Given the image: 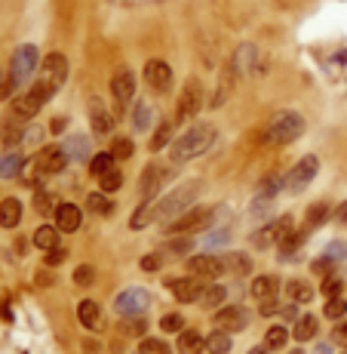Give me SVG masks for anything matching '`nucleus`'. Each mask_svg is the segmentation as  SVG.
<instances>
[{
  "instance_id": "obj_1",
  "label": "nucleus",
  "mask_w": 347,
  "mask_h": 354,
  "mask_svg": "<svg viewBox=\"0 0 347 354\" xmlns=\"http://www.w3.org/2000/svg\"><path fill=\"white\" fill-rule=\"evenodd\" d=\"M40 68V56L34 44H22L10 59V68H6V77L0 80V99H10L12 93H22L25 84L37 74Z\"/></svg>"
},
{
  "instance_id": "obj_2",
  "label": "nucleus",
  "mask_w": 347,
  "mask_h": 354,
  "mask_svg": "<svg viewBox=\"0 0 347 354\" xmlns=\"http://www.w3.org/2000/svg\"><path fill=\"white\" fill-rule=\"evenodd\" d=\"M212 142H215V127L212 124H197L172 142L169 158H172V163L194 160V158H200V154H206L209 148H212Z\"/></svg>"
},
{
  "instance_id": "obj_3",
  "label": "nucleus",
  "mask_w": 347,
  "mask_h": 354,
  "mask_svg": "<svg viewBox=\"0 0 347 354\" xmlns=\"http://www.w3.org/2000/svg\"><path fill=\"white\" fill-rule=\"evenodd\" d=\"M59 90H52L50 84H43V80H37L34 86H28V90H22L16 99H12L10 105V118L12 120H22V124H28L31 118H37V111L46 105L52 96H56Z\"/></svg>"
},
{
  "instance_id": "obj_4",
  "label": "nucleus",
  "mask_w": 347,
  "mask_h": 354,
  "mask_svg": "<svg viewBox=\"0 0 347 354\" xmlns=\"http://www.w3.org/2000/svg\"><path fill=\"white\" fill-rule=\"evenodd\" d=\"M197 194H200V182H185V185H179L166 197H160V201L154 203V222L166 219V216H181L190 203L197 201Z\"/></svg>"
},
{
  "instance_id": "obj_5",
  "label": "nucleus",
  "mask_w": 347,
  "mask_h": 354,
  "mask_svg": "<svg viewBox=\"0 0 347 354\" xmlns=\"http://www.w3.org/2000/svg\"><path fill=\"white\" fill-rule=\"evenodd\" d=\"M304 133V118L298 111H280L268 124V142L274 145H289Z\"/></svg>"
},
{
  "instance_id": "obj_6",
  "label": "nucleus",
  "mask_w": 347,
  "mask_h": 354,
  "mask_svg": "<svg viewBox=\"0 0 347 354\" xmlns=\"http://www.w3.org/2000/svg\"><path fill=\"white\" fill-rule=\"evenodd\" d=\"M317 169H319V158H314V154L301 158V160L295 163V167L289 169V176L283 179V192H289V194H301L304 188H308L310 182H314Z\"/></svg>"
},
{
  "instance_id": "obj_7",
  "label": "nucleus",
  "mask_w": 347,
  "mask_h": 354,
  "mask_svg": "<svg viewBox=\"0 0 347 354\" xmlns=\"http://www.w3.org/2000/svg\"><path fill=\"white\" fill-rule=\"evenodd\" d=\"M203 108V86L200 80H188L185 90L179 93V102H175V124H185V120H194Z\"/></svg>"
},
{
  "instance_id": "obj_8",
  "label": "nucleus",
  "mask_w": 347,
  "mask_h": 354,
  "mask_svg": "<svg viewBox=\"0 0 347 354\" xmlns=\"http://www.w3.org/2000/svg\"><path fill=\"white\" fill-rule=\"evenodd\" d=\"M212 219H215L212 207H197V209H188L181 219L169 222L166 231L169 234H194V231H203V228L212 225Z\"/></svg>"
},
{
  "instance_id": "obj_9",
  "label": "nucleus",
  "mask_w": 347,
  "mask_h": 354,
  "mask_svg": "<svg viewBox=\"0 0 347 354\" xmlns=\"http://www.w3.org/2000/svg\"><path fill=\"white\" fill-rule=\"evenodd\" d=\"M148 302H151L148 290L129 287V290H123L117 299H114V308H117V315L123 317V321H132V317H141V311H148Z\"/></svg>"
},
{
  "instance_id": "obj_10",
  "label": "nucleus",
  "mask_w": 347,
  "mask_h": 354,
  "mask_svg": "<svg viewBox=\"0 0 347 354\" xmlns=\"http://www.w3.org/2000/svg\"><path fill=\"white\" fill-rule=\"evenodd\" d=\"M34 179H40V176H56V173H62V169L68 167V158H65V151H62V145H52V148H43V151L34 158Z\"/></svg>"
},
{
  "instance_id": "obj_11",
  "label": "nucleus",
  "mask_w": 347,
  "mask_h": 354,
  "mask_svg": "<svg viewBox=\"0 0 347 354\" xmlns=\"http://www.w3.org/2000/svg\"><path fill=\"white\" fill-rule=\"evenodd\" d=\"M292 228H295V219H292V216H280L277 222H270V225H264L261 231H255L252 243H255L258 250L270 247V243H277V247H280V241H283L286 234H289Z\"/></svg>"
},
{
  "instance_id": "obj_12",
  "label": "nucleus",
  "mask_w": 347,
  "mask_h": 354,
  "mask_svg": "<svg viewBox=\"0 0 347 354\" xmlns=\"http://www.w3.org/2000/svg\"><path fill=\"white\" fill-rule=\"evenodd\" d=\"M169 290H172V296L179 299L181 305H190V302H200V296H203V277H194V274H188V277H172V281L166 283Z\"/></svg>"
},
{
  "instance_id": "obj_13",
  "label": "nucleus",
  "mask_w": 347,
  "mask_h": 354,
  "mask_svg": "<svg viewBox=\"0 0 347 354\" xmlns=\"http://www.w3.org/2000/svg\"><path fill=\"white\" fill-rule=\"evenodd\" d=\"M169 169L166 167H160V163H148V169L141 173V182H139V192L145 201H151V197H157L163 192V185L169 182Z\"/></svg>"
},
{
  "instance_id": "obj_14",
  "label": "nucleus",
  "mask_w": 347,
  "mask_h": 354,
  "mask_svg": "<svg viewBox=\"0 0 347 354\" xmlns=\"http://www.w3.org/2000/svg\"><path fill=\"white\" fill-rule=\"evenodd\" d=\"M65 77H68V59L62 53H50V56L40 62V80L50 84L52 90H59V86L65 84Z\"/></svg>"
},
{
  "instance_id": "obj_15",
  "label": "nucleus",
  "mask_w": 347,
  "mask_h": 354,
  "mask_svg": "<svg viewBox=\"0 0 347 354\" xmlns=\"http://www.w3.org/2000/svg\"><path fill=\"white\" fill-rule=\"evenodd\" d=\"M249 324V311L240 308V305H221L219 315H215V330H224V333H240L246 330Z\"/></svg>"
},
{
  "instance_id": "obj_16",
  "label": "nucleus",
  "mask_w": 347,
  "mask_h": 354,
  "mask_svg": "<svg viewBox=\"0 0 347 354\" xmlns=\"http://www.w3.org/2000/svg\"><path fill=\"white\" fill-rule=\"evenodd\" d=\"M145 84L151 86L154 93H169L172 90V68H169L163 59H151L145 65Z\"/></svg>"
},
{
  "instance_id": "obj_17",
  "label": "nucleus",
  "mask_w": 347,
  "mask_h": 354,
  "mask_svg": "<svg viewBox=\"0 0 347 354\" xmlns=\"http://www.w3.org/2000/svg\"><path fill=\"white\" fill-rule=\"evenodd\" d=\"M280 188H283V179H280V176H268V179L258 185V192H255V197H252V213H255V216L268 213L270 203H274V197L280 194Z\"/></svg>"
},
{
  "instance_id": "obj_18",
  "label": "nucleus",
  "mask_w": 347,
  "mask_h": 354,
  "mask_svg": "<svg viewBox=\"0 0 347 354\" xmlns=\"http://www.w3.org/2000/svg\"><path fill=\"white\" fill-rule=\"evenodd\" d=\"M188 268H190V274L194 277H203V281H212V277H219L224 274V259H215V256H206V253H200V256H194L188 262Z\"/></svg>"
},
{
  "instance_id": "obj_19",
  "label": "nucleus",
  "mask_w": 347,
  "mask_h": 354,
  "mask_svg": "<svg viewBox=\"0 0 347 354\" xmlns=\"http://www.w3.org/2000/svg\"><path fill=\"white\" fill-rule=\"evenodd\" d=\"M111 93H114V102H117L120 108H123L126 102L135 96V77H132V71H129V68H120V71H114Z\"/></svg>"
},
{
  "instance_id": "obj_20",
  "label": "nucleus",
  "mask_w": 347,
  "mask_h": 354,
  "mask_svg": "<svg viewBox=\"0 0 347 354\" xmlns=\"http://www.w3.org/2000/svg\"><path fill=\"white\" fill-rule=\"evenodd\" d=\"M52 216H56V228L65 231V234H74V231L83 225V213H80V207H74V203H59Z\"/></svg>"
},
{
  "instance_id": "obj_21",
  "label": "nucleus",
  "mask_w": 347,
  "mask_h": 354,
  "mask_svg": "<svg viewBox=\"0 0 347 354\" xmlns=\"http://www.w3.org/2000/svg\"><path fill=\"white\" fill-rule=\"evenodd\" d=\"M90 124H92V133L99 136H108L114 129V118L108 114V108L99 99H90Z\"/></svg>"
},
{
  "instance_id": "obj_22",
  "label": "nucleus",
  "mask_w": 347,
  "mask_h": 354,
  "mask_svg": "<svg viewBox=\"0 0 347 354\" xmlns=\"http://www.w3.org/2000/svg\"><path fill=\"white\" fill-rule=\"evenodd\" d=\"M19 222H22V201L3 197L0 201V228H16Z\"/></svg>"
},
{
  "instance_id": "obj_23",
  "label": "nucleus",
  "mask_w": 347,
  "mask_h": 354,
  "mask_svg": "<svg viewBox=\"0 0 347 354\" xmlns=\"http://www.w3.org/2000/svg\"><path fill=\"white\" fill-rule=\"evenodd\" d=\"M77 321L86 326V330H99L101 326V308L99 302H92V299H83V302L77 305Z\"/></svg>"
},
{
  "instance_id": "obj_24",
  "label": "nucleus",
  "mask_w": 347,
  "mask_h": 354,
  "mask_svg": "<svg viewBox=\"0 0 347 354\" xmlns=\"http://www.w3.org/2000/svg\"><path fill=\"white\" fill-rule=\"evenodd\" d=\"M62 151H65L68 163H71V160H83L86 154H90V139H86V136H71V139L62 142Z\"/></svg>"
},
{
  "instance_id": "obj_25",
  "label": "nucleus",
  "mask_w": 347,
  "mask_h": 354,
  "mask_svg": "<svg viewBox=\"0 0 347 354\" xmlns=\"http://www.w3.org/2000/svg\"><path fill=\"white\" fill-rule=\"evenodd\" d=\"M277 287H280V281H277L274 274H261L252 281V296L258 302H264V299H274L277 296Z\"/></svg>"
},
{
  "instance_id": "obj_26",
  "label": "nucleus",
  "mask_w": 347,
  "mask_h": 354,
  "mask_svg": "<svg viewBox=\"0 0 347 354\" xmlns=\"http://www.w3.org/2000/svg\"><path fill=\"white\" fill-rule=\"evenodd\" d=\"M59 234H62V231H59L56 225H40L37 231H34V243H37L43 253H50V250L59 247Z\"/></svg>"
},
{
  "instance_id": "obj_27",
  "label": "nucleus",
  "mask_w": 347,
  "mask_h": 354,
  "mask_svg": "<svg viewBox=\"0 0 347 354\" xmlns=\"http://www.w3.org/2000/svg\"><path fill=\"white\" fill-rule=\"evenodd\" d=\"M203 348H206V339L200 336L197 330H181L179 336V351L181 354H200Z\"/></svg>"
},
{
  "instance_id": "obj_28",
  "label": "nucleus",
  "mask_w": 347,
  "mask_h": 354,
  "mask_svg": "<svg viewBox=\"0 0 347 354\" xmlns=\"http://www.w3.org/2000/svg\"><path fill=\"white\" fill-rule=\"evenodd\" d=\"M317 317L314 315H301L295 321V330H292V336L298 339V342H308V339H314L317 336Z\"/></svg>"
},
{
  "instance_id": "obj_29",
  "label": "nucleus",
  "mask_w": 347,
  "mask_h": 354,
  "mask_svg": "<svg viewBox=\"0 0 347 354\" xmlns=\"http://www.w3.org/2000/svg\"><path fill=\"white\" fill-rule=\"evenodd\" d=\"M114 160H117V158H114L111 151H99V154H92V158H90V173L95 176V179H101L105 173H111V169H114Z\"/></svg>"
},
{
  "instance_id": "obj_30",
  "label": "nucleus",
  "mask_w": 347,
  "mask_h": 354,
  "mask_svg": "<svg viewBox=\"0 0 347 354\" xmlns=\"http://www.w3.org/2000/svg\"><path fill=\"white\" fill-rule=\"evenodd\" d=\"M22 167H25V158L22 154H6V158H0V179H16L19 173H22Z\"/></svg>"
},
{
  "instance_id": "obj_31",
  "label": "nucleus",
  "mask_w": 347,
  "mask_h": 354,
  "mask_svg": "<svg viewBox=\"0 0 347 354\" xmlns=\"http://www.w3.org/2000/svg\"><path fill=\"white\" fill-rule=\"evenodd\" d=\"M224 268L234 271V274H249L252 271V259L246 253H228L224 256Z\"/></svg>"
},
{
  "instance_id": "obj_32",
  "label": "nucleus",
  "mask_w": 347,
  "mask_h": 354,
  "mask_svg": "<svg viewBox=\"0 0 347 354\" xmlns=\"http://www.w3.org/2000/svg\"><path fill=\"white\" fill-rule=\"evenodd\" d=\"M286 342H289V330H286V326H270V330L264 333V348L268 351H280Z\"/></svg>"
},
{
  "instance_id": "obj_33",
  "label": "nucleus",
  "mask_w": 347,
  "mask_h": 354,
  "mask_svg": "<svg viewBox=\"0 0 347 354\" xmlns=\"http://www.w3.org/2000/svg\"><path fill=\"white\" fill-rule=\"evenodd\" d=\"M224 296H228V290L219 287V283H212V287L203 290L200 305H203V308H221V305H224Z\"/></svg>"
},
{
  "instance_id": "obj_34",
  "label": "nucleus",
  "mask_w": 347,
  "mask_h": 354,
  "mask_svg": "<svg viewBox=\"0 0 347 354\" xmlns=\"http://www.w3.org/2000/svg\"><path fill=\"white\" fill-rule=\"evenodd\" d=\"M206 351L209 354H228L230 351V333L215 330L212 336H206Z\"/></svg>"
},
{
  "instance_id": "obj_35",
  "label": "nucleus",
  "mask_w": 347,
  "mask_h": 354,
  "mask_svg": "<svg viewBox=\"0 0 347 354\" xmlns=\"http://www.w3.org/2000/svg\"><path fill=\"white\" fill-rule=\"evenodd\" d=\"M151 124H154V108L148 105V102H139V105H135V114H132V127L139 129V133H145Z\"/></svg>"
},
{
  "instance_id": "obj_36",
  "label": "nucleus",
  "mask_w": 347,
  "mask_h": 354,
  "mask_svg": "<svg viewBox=\"0 0 347 354\" xmlns=\"http://www.w3.org/2000/svg\"><path fill=\"white\" fill-rule=\"evenodd\" d=\"M86 207H90V213H95V216H111V213H114V203H111V197H108L105 192L90 194Z\"/></svg>"
},
{
  "instance_id": "obj_37",
  "label": "nucleus",
  "mask_w": 347,
  "mask_h": 354,
  "mask_svg": "<svg viewBox=\"0 0 347 354\" xmlns=\"http://www.w3.org/2000/svg\"><path fill=\"white\" fill-rule=\"evenodd\" d=\"M56 207H59V201L52 192H34V209H37L40 216L56 213Z\"/></svg>"
},
{
  "instance_id": "obj_38",
  "label": "nucleus",
  "mask_w": 347,
  "mask_h": 354,
  "mask_svg": "<svg viewBox=\"0 0 347 354\" xmlns=\"http://www.w3.org/2000/svg\"><path fill=\"white\" fill-rule=\"evenodd\" d=\"M172 142V120H166V124H160L154 129V139H151V151H163V148Z\"/></svg>"
},
{
  "instance_id": "obj_39",
  "label": "nucleus",
  "mask_w": 347,
  "mask_h": 354,
  "mask_svg": "<svg viewBox=\"0 0 347 354\" xmlns=\"http://www.w3.org/2000/svg\"><path fill=\"white\" fill-rule=\"evenodd\" d=\"M326 216H329V207L326 203H314V207L308 209V222H304V231H314V228H319L326 222Z\"/></svg>"
},
{
  "instance_id": "obj_40",
  "label": "nucleus",
  "mask_w": 347,
  "mask_h": 354,
  "mask_svg": "<svg viewBox=\"0 0 347 354\" xmlns=\"http://www.w3.org/2000/svg\"><path fill=\"white\" fill-rule=\"evenodd\" d=\"M329 321H341V317L347 315V299L344 296H335V299H329L326 302V311H323Z\"/></svg>"
},
{
  "instance_id": "obj_41",
  "label": "nucleus",
  "mask_w": 347,
  "mask_h": 354,
  "mask_svg": "<svg viewBox=\"0 0 347 354\" xmlns=\"http://www.w3.org/2000/svg\"><path fill=\"white\" fill-rule=\"evenodd\" d=\"M99 185H101V192H105V194L120 192V185H123V173H120V169H111V173H105L99 179Z\"/></svg>"
},
{
  "instance_id": "obj_42",
  "label": "nucleus",
  "mask_w": 347,
  "mask_h": 354,
  "mask_svg": "<svg viewBox=\"0 0 347 354\" xmlns=\"http://www.w3.org/2000/svg\"><path fill=\"white\" fill-rule=\"evenodd\" d=\"M289 299L292 302H310L314 299V290L304 281H289Z\"/></svg>"
},
{
  "instance_id": "obj_43",
  "label": "nucleus",
  "mask_w": 347,
  "mask_h": 354,
  "mask_svg": "<svg viewBox=\"0 0 347 354\" xmlns=\"http://www.w3.org/2000/svg\"><path fill=\"white\" fill-rule=\"evenodd\" d=\"M151 222H154V203H145V207H139V209H135V216H132V219H129V225H132L135 231H139V228L151 225Z\"/></svg>"
},
{
  "instance_id": "obj_44",
  "label": "nucleus",
  "mask_w": 347,
  "mask_h": 354,
  "mask_svg": "<svg viewBox=\"0 0 347 354\" xmlns=\"http://www.w3.org/2000/svg\"><path fill=\"white\" fill-rule=\"evenodd\" d=\"M139 354H172V351H169V345L163 342V339L145 336L141 339V345H139Z\"/></svg>"
},
{
  "instance_id": "obj_45",
  "label": "nucleus",
  "mask_w": 347,
  "mask_h": 354,
  "mask_svg": "<svg viewBox=\"0 0 347 354\" xmlns=\"http://www.w3.org/2000/svg\"><path fill=\"white\" fill-rule=\"evenodd\" d=\"M92 281H95L92 265H77V268H74V283H77V287H90Z\"/></svg>"
},
{
  "instance_id": "obj_46",
  "label": "nucleus",
  "mask_w": 347,
  "mask_h": 354,
  "mask_svg": "<svg viewBox=\"0 0 347 354\" xmlns=\"http://www.w3.org/2000/svg\"><path fill=\"white\" fill-rule=\"evenodd\" d=\"M160 326H163V333H181V330H185V317L175 315V311H172V315L163 317Z\"/></svg>"
},
{
  "instance_id": "obj_47",
  "label": "nucleus",
  "mask_w": 347,
  "mask_h": 354,
  "mask_svg": "<svg viewBox=\"0 0 347 354\" xmlns=\"http://www.w3.org/2000/svg\"><path fill=\"white\" fill-rule=\"evenodd\" d=\"M323 256H329L332 262H338V259H347V241H335V243H329V247H326V253Z\"/></svg>"
},
{
  "instance_id": "obj_48",
  "label": "nucleus",
  "mask_w": 347,
  "mask_h": 354,
  "mask_svg": "<svg viewBox=\"0 0 347 354\" xmlns=\"http://www.w3.org/2000/svg\"><path fill=\"white\" fill-rule=\"evenodd\" d=\"M228 237H230V231H215V234H209L206 241H203V247H206V250H219V247L228 243Z\"/></svg>"
},
{
  "instance_id": "obj_49",
  "label": "nucleus",
  "mask_w": 347,
  "mask_h": 354,
  "mask_svg": "<svg viewBox=\"0 0 347 354\" xmlns=\"http://www.w3.org/2000/svg\"><path fill=\"white\" fill-rule=\"evenodd\" d=\"M111 154H114V158H129V154H132V142H129V139H114Z\"/></svg>"
},
{
  "instance_id": "obj_50",
  "label": "nucleus",
  "mask_w": 347,
  "mask_h": 354,
  "mask_svg": "<svg viewBox=\"0 0 347 354\" xmlns=\"http://www.w3.org/2000/svg\"><path fill=\"white\" fill-rule=\"evenodd\" d=\"M338 290H341V277H326L323 281V296L326 299H335Z\"/></svg>"
},
{
  "instance_id": "obj_51",
  "label": "nucleus",
  "mask_w": 347,
  "mask_h": 354,
  "mask_svg": "<svg viewBox=\"0 0 347 354\" xmlns=\"http://www.w3.org/2000/svg\"><path fill=\"white\" fill-rule=\"evenodd\" d=\"M141 271H148V274H154V271H160V256L157 253H148V256H141Z\"/></svg>"
},
{
  "instance_id": "obj_52",
  "label": "nucleus",
  "mask_w": 347,
  "mask_h": 354,
  "mask_svg": "<svg viewBox=\"0 0 347 354\" xmlns=\"http://www.w3.org/2000/svg\"><path fill=\"white\" fill-rule=\"evenodd\" d=\"M332 342L347 348V321L344 324H335V330H332Z\"/></svg>"
},
{
  "instance_id": "obj_53",
  "label": "nucleus",
  "mask_w": 347,
  "mask_h": 354,
  "mask_svg": "<svg viewBox=\"0 0 347 354\" xmlns=\"http://www.w3.org/2000/svg\"><path fill=\"white\" fill-rule=\"evenodd\" d=\"M332 265H335V262H332L329 256H319L317 262H314V271H317V274H329V271H332Z\"/></svg>"
},
{
  "instance_id": "obj_54",
  "label": "nucleus",
  "mask_w": 347,
  "mask_h": 354,
  "mask_svg": "<svg viewBox=\"0 0 347 354\" xmlns=\"http://www.w3.org/2000/svg\"><path fill=\"white\" fill-rule=\"evenodd\" d=\"M62 259H65V250L56 247V250H50V253H46V262H43V265H59Z\"/></svg>"
},
{
  "instance_id": "obj_55",
  "label": "nucleus",
  "mask_w": 347,
  "mask_h": 354,
  "mask_svg": "<svg viewBox=\"0 0 347 354\" xmlns=\"http://www.w3.org/2000/svg\"><path fill=\"white\" fill-rule=\"evenodd\" d=\"M335 219H338V222H341V225H347V201H344V203H341V207H338V209H335Z\"/></svg>"
},
{
  "instance_id": "obj_56",
  "label": "nucleus",
  "mask_w": 347,
  "mask_h": 354,
  "mask_svg": "<svg viewBox=\"0 0 347 354\" xmlns=\"http://www.w3.org/2000/svg\"><path fill=\"white\" fill-rule=\"evenodd\" d=\"M190 250V241H175L172 243V253H188Z\"/></svg>"
},
{
  "instance_id": "obj_57",
  "label": "nucleus",
  "mask_w": 347,
  "mask_h": 354,
  "mask_svg": "<svg viewBox=\"0 0 347 354\" xmlns=\"http://www.w3.org/2000/svg\"><path fill=\"white\" fill-rule=\"evenodd\" d=\"M83 348H86V354H99V351H101V345H95L92 339H86V342H83Z\"/></svg>"
},
{
  "instance_id": "obj_58",
  "label": "nucleus",
  "mask_w": 347,
  "mask_h": 354,
  "mask_svg": "<svg viewBox=\"0 0 347 354\" xmlns=\"http://www.w3.org/2000/svg\"><path fill=\"white\" fill-rule=\"evenodd\" d=\"M246 354H268V348H264V345H258V348H252V351H246Z\"/></svg>"
},
{
  "instance_id": "obj_59",
  "label": "nucleus",
  "mask_w": 347,
  "mask_h": 354,
  "mask_svg": "<svg viewBox=\"0 0 347 354\" xmlns=\"http://www.w3.org/2000/svg\"><path fill=\"white\" fill-rule=\"evenodd\" d=\"M292 354H304V351H292Z\"/></svg>"
}]
</instances>
